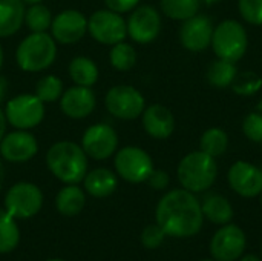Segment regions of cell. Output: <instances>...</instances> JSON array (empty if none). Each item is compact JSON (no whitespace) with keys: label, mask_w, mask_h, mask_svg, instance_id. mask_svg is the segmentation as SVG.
Here are the masks:
<instances>
[{"label":"cell","mask_w":262,"mask_h":261,"mask_svg":"<svg viewBox=\"0 0 262 261\" xmlns=\"http://www.w3.org/2000/svg\"><path fill=\"white\" fill-rule=\"evenodd\" d=\"M157 225L169 237L187 238L196 235L204 222L200 200L187 189L167 192L157 205Z\"/></svg>","instance_id":"cell-1"},{"label":"cell","mask_w":262,"mask_h":261,"mask_svg":"<svg viewBox=\"0 0 262 261\" xmlns=\"http://www.w3.org/2000/svg\"><path fill=\"white\" fill-rule=\"evenodd\" d=\"M46 166L60 182L77 185L88 174V155L74 142H57L46 152Z\"/></svg>","instance_id":"cell-2"},{"label":"cell","mask_w":262,"mask_h":261,"mask_svg":"<svg viewBox=\"0 0 262 261\" xmlns=\"http://www.w3.org/2000/svg\"><path fill=\"white\" fill-rule=\"evenodd\" d=\"M57 42L48 32H31L15 49L17 66L25 72H41L54 65Z\"/></svg>","instance_id":"cell-3"},{"label":"cell","mask_w":262,"mask_h":261,"mask_svg":"<svg viewBox=\"0 0 262 261\" xmlns=\"http://www.w3.org/2000/svg\"><path fill=\"white\" fill-rule=\"evenodd\" d=\"M181 186L193 194L210 189L218 177V165L213 157L203 151H195L184 155L177 169Z\"/></svg>","instance_id":"cell-4"},{"label":"cell","mask_w":262,"mask_h":261,"mask_svg":"<svg viewBox=\"0 0 262 261\" xmlns=\"http://www.w3.org/2000/svg\"><path fill=\"white\" fill-rule=\"evenodd\" d=\"M247 46V31L238 20H223L215 26L212 35V48L218 58L236 63L244 57Z\"/></svg>","instance_id":"cell-5"},{"label":"cell","mask_w":262,"mask_h":261,"mask_svg":"<svg viewBox=\"0 0 262 261\" xmlns=\"http://www.w3.org/2000/svg\"><path fill=\"white\" fill-rule=\"evenodd\" d=\"M5 115L12 128L29 131L43 122L45 103L35 94H18L8 100Z\"/></svg>","instance_id":"cell-6"},{"label":"cell","mask_w":262,"mask_h":261,"mask_svg":"<svg viewBox=\"0 0 262 261\" xmlns=\"http://www.w3.org/2000/svg\"><path fill=\"white\" fill-rule=\"evenodd\" d=\"M104 106L107 112L120 120H135L141 117L146 109L144 95L130 85H117L112 86L106 97Z\"/></svg>","instance_id":"cell-7"},{"label":"cell","mask_w":262,"mask_h":261,"mask_svg":"<svg viewBox=\"0 0 262 261\" xmlns=\"http://www.w3.org/2000/svg\"><path fill=\"white\" fill-rule=\"evenodd\" d=\"M114 166L117 174L129 183L147 182L149 175L155 169L152 157L138 146H124L118 149Z\"/></svg>","instance_id":"cell-8"},{"label":"cell","mask_w":262,"mask_h":261,"mask_svg":"<svg viewBox=\"0 0 262 261\" xmlns=\"http://www.w3.org/2000/svg\"><path fill=\"white\" fill-rule=\"evenodd\" d=\"M88 32L95 42L112 46L127 37V23L115 11L98 9L88 18Z\"/></svg>","instance_id":"cell-9"},{"label":"cell","mask_w":262,"mask_h":261,"mask_svg":"<svg viewBox=\"0 0 262 261\" xmlns=\"http://www.w3.org/2000/svg\"><path fill=\"white\" fill-rule=\"evenodd\" d=\"M43 206V194L34 183H15L5 195V211L14 218L26 220L34 217Z\"/></svg>","instance_id":"cell-10"},{"label":"cell","mask_w":262,"mask_h":261,"mask_svg":"<svg viewBox=\"0 0 262 261\" xmlns=\"http://www.w3.org/2000/svg\"><path fill=\"white\" fill-rule=\"evenodd\" d=\"M247 246L244 231L236 225H223L210 240V255L216 261H236Z\"/></svg>","instance_id":"cell-11"},{"label":"cell","mask_w":262,"mask_h":261,"mask_svg":"<svg viewBox=\"0 0 262 261\" xmlns=\"http://www.w3.org/2000/svg\"><path fill=\"white\" fill-rule=\"evenodd\" d=\"M80 146L88 157L94 160H107L118 149V134L111 125L97 123L84 131Z\"/></svg>","instance_id":"cell-12"},{"label":"cell","mask_w":262,"mask_h":261,"mask_svg":"<svg viewBox=\"0 0 262 261\" xmlns=\"http://www.w3.org/2000/svg\"><path fill=\"white\" fill-rule=\"evenodd\" d=\"M127 23V35L140 45L152 43L161 31V15L150 5L137 6L130 11Z\"/></svg>","instance_id":"cell-13"},{"label":"cell","mask_w":262,"mask_h":261,"mask_svg":"<svg viewBox=\"0 0 262 261\" xmlns=\"http://www.w3.org/2000/svg\"><path fill=\"white\" fill-rule=\"evenodd\" d=\"M88 32V18L77 9H64L58 12L51 23V35L57 43H78Z\"/></svg>","instance_id":"cell-14"},{"label":"cell","mask_w":262,"mask_h":261,"mask_svg":"<svg viewBox=\"0 0 262 261\" xmlns=\"http://www.w3.org/2000/svg\"><path fill=\"white\" fill-rule=\"evenodd\" d=\"M38 152V142L29 131L15 129L0 142V155L9 163H26Z\"/></svg>","instance_id":"cell-15"},{"label":"cell","mask_w":262,"mask_h":261,"mask_svg":"<svg viewBox=\"0 0 262 261\" xmlns=\"http://www.w3.org/2000/svg\"><path fill=\"white\" fill-rule=\"evenodd\" d=\"M213 23L207 15L196 14L183 22L180 28L181 45L190 52L206 51L212 45Z\"/></svg>","instance_id":"cell-16"},{"label":"cell","mask_w":262,"mask_h":261,"mask_svg":"<svg viewBox=\"0 0 262 261\" xmlns=\"http://www.w3.org/2000/svg\"><path fill=\"white\" fill-rule=\"evenodd\" d=\"M230 188L244 198L259 197L262 192V171L244 160L233 163L227 174Z\"/></svg>","instance_id":"cell-17"},{"label":"cell","mask_w":262,"mask_h":261,"mask_svg":"<svg viewBox=\"0 0 262 261\" xmlns=\"http://www.w3.org/2000/svg\"><path fill=\"white\" fill-rule=\"evenodd\" d=\"M58 102L61 112L74 120L89 117L97 106V97L92 88L80 85H74L64 89Z\"/></svg>","instance_id":"cell-18"},{"label":"cell","mask_w":262,"mask_h":261,"mask_svg":"<svg viewBox=\"0 0 262 261\" xmlns=\"http://www.w3.org/2000/svg\"><path fill=\"white\" fill-rule=\"evenodd\" d=\"M146 134L155 140H166L175 131V117L164 105H150L141 114Z\"/></svg>","instance_id":"cell-19"},{"label":"cell","mask_w":262,"mask_h":261,"mask_svg":"<svg viewBox=\"0 0 262 261\" xmlns=\"http://www.w3.org/2000/svg\"><path fill=\"white\" fill-rule=\"evenodd\" d=\"M84 189L95 198H106L112 195L118 186L117 175L107 168H97L88 172L83 178Z\"/></svg>","instance_id":"cell-20"},{"label":"cell","mask_w":262,"mask_h":261,"mask_svg":"<svg viewBox=\"0 0 262 261\" xmlns=\"http://www.w3.org/2000/svg\"><path fill=\"white\" fill-rule=\"evenodd\" d=\"M25 11L21 0H0V38L20 31L25 23Z\"/></svg>","instance_id":"cell-21"},{"label":"cell","mask_w":262,"mask_h":261,"mask_svg":"<svg viewBox=\"0 0 262 261\" xmlns=\"http://www.w3.org/2000/svg\"><path fill=\"white\" fill-rule=\"evenodd\" d=\"M201 209H203V215L206 220H209L213 225H227L233 220V208L230 205V202L220 195V194H210L204 198V202L201 203Z\"/></svg>","instance_id":"cell-22"},{"label":"cell","mask_w":262,"mask_h":261,"mask_svg":"<svg viewBox=\"0 0 262 261\" xmlns=\"http://www.w3.org/2000/svg\"><path fill=\"white\" fill-rule=\"evenodd\" d=\"M86 205V195L77 185H68L58 191L55 197V208L64 217L78 215Z\"/></svg>","instance_id":"cell-23"},{"label":"cell","mask_w":262,"mask_h":261,"mask_svg":"<svg viewBox=\"0 0 262 261\" xmlns=\"http://www.w3.org/2000/svg\"><path fill=\"white\" fill-rule=\"evenodd\" d=\"M68 72L74 85L89 86V88H92L98 82V77H100L97 63L92 58L84 57V55L74 57L69 63Z\"/></svg>","instance_id":"cell-24"},{"label":"cell","mask_w":262,"mask_h":261,"mask_svg":"<svg viewBox=\"0 0 262 261\" xmlns=\"http://www.w3.org/2000/svg\"><path fill=\"white\" fill-rule=\"evenodd\" d=\"M236 74H238V68L235 63L223 60V58H216V60L210 62L206 77H207V82L210 86L224 89L227 86H232Z\"/></svg>","instance_id":"cell-25"},{"label":"cell","mask_w":262,"mask_h":261,"mask_svg":"<svg viewBox=\"0 0 262 261\" xmlns=\"http://www.w3.org/2000/svg\"><path fill=\"white\" fill-rule=\"evenodd\" d=\"M229 148V135L221 128L207 129L200 138V151L216 158L223 155Z\"/></svg>","instance_id":"cell-26"},{"label":"cell","mask_w":262,"mask_h":261,"mask_svg":"<svg viewBox=\"0 0 262 261\" xmlns=\"http://www.w3.org/2000/svg\"><path fill=\"white\" fill-rule=\"evenodd\" d=\"M160 6L166 17L184 22L198 14L201 0H161Z\"/></svg>","instance_id":"cell-27"},{"label":"cell","mask_w":262,"mask_h":261,"mask_svg":"<svg viewBox=\"0 0 262 261\" xmlns=\"http://www.w3.org/2000/svg\"><path fill=\"white\" fill-rule=\"evenodd\" d=\"M20 242V231L15 218L5 209H0V254L11 252Z\"/></svg>","instance_id":"cell-28"},{"label":"cell","mask_w":262,"mask_h":261,"mask_svg":"<svg viewBox=\"0 0 262 261\" xmlns=\"http://www.w3.org/2000/svg\"><path fill=\"white\" fill-rule=\"evenodd\" d=\"M52 18L51 9L43 3L31 5L25 11V23L31 32H48V29H51Z\"/></svg>","instance_id":"cell-29"},{"label":"cell","mask_w":262,"mask_h":261,"mask_svg":"<svg viewBox=\"0 0 262 261\" xmlns=\"http://www.w3.org/2000/svg\"><path fill=\"white\" fill-rule=\"evenodd\" d=\"M109 62L114 69L126 72L130 71L137 63V51L130 43H126L124 40L120 43L112 45L109 52Z\"/></svg>","instance_id":"cell-30"},{"label":"cell","mask_w":262,"mask_h":261,"mask_svg":"<svg viewBox=\"0 0 262 261\" xmlns=\"http://www.w3.org/2000/svg\"><path fill=\"white\" fill-rule=\"evenodd\" d=\"M64 91L63 82L57 75H43L35 83V95L46 105V103H55L60 100L61 94Z\"/></svg>","instance_id":"cell-31"},{"label":"cell","mask_w":262,"mask_h":261,"mask_svg":"<svg viewBox=\"0 0 262 261\" xmlns=\"http://www.w3.org/2000/svg\"><path fill=\"white\" fill-rule=\"evenodd\" d=\"M232 86L233 91L239 95H252L259 91L262 80L255 72H243V74H236Z\"/></svg>","instance_id":"cell-32"},{"label":"cell","mask_w":262,"mask_h":261,"mask_svg":"<svg viewBox=\"0 0 262 261\" xmlns=\"http://www.w3.org/2000/svg\"><path fill=\"white\" fill-rule=\"evenodd\" d=\"M238 9L243 18L255 26L262 25V0H239Z\"/></svg>","instance_id":"cell-33"},{"label":"cell","mask_w":262,"mask_h":261,"mask_svg":"<svg viewBox=\"0 0 262 261\" xmlns=\"http://www.w3.org/2000/svg\"><path fill=\"white\" fill-rule=\"evenodd\" d=\"M243 132L250 142L262 143V114L250 112L246 115L243 122Z\"/></svg>","instance_id":"cell-34"},{"label":"cell","mask_w":262,"mask_h":261,"mask_svg":"<svg viewBox=\"0 0 262 261\" xmlns=\"http://www.w3.org/2000/svg\"><path fill=\"white\" fill-rule=\"evenodd\" d=\"M164 238H166V232L157 223L146 226L141 232V243L147 249H157L158 246L163 245Z\"/></svg>","instance_id":"cell-35"},{"label":"cell","mask_w":262,"mask_h":261,"mask_svg":"<svg viewBox=\"0 0 262 261\" xmlns=\"http://www.w3.org/2000/svg\"><path fill=\"white\" fill-rule=\"evenodd\" d=\"M147 183L155 191H164L169 186V183H170V177L163 169H154L152 174L147 178Z\"/></svg>","instance_id":"cell-36"},{"label":"cell","mask_w":262,"mask_h":261,"mask_svg":"<svg viewBox=\"0 0 262 261\" xmlns=\"http://www.w3.org/2000/svg\"><path fill=\"white\" fill-rule=\"evenodd\" d=\"M138 3L140 0H104L106 8L118 14H126L134 11L138 6Z\"/></svg>","instance_id":"cell-37"},{"label":"cell","mask_w":262,"mask_h":261,"mask_svg":"<svg viewBox=\"0 0 262 261\" xmlns=\"http://www.w3.org/2000/svg\"><path fill=\"white\" fill-rule=\"evenodd\" d=\"M6 126H8V120H6L5 111L0 108V142L5 137V134H6Z\"/></svg>","instance_id":"cell-38"},{"label":"cell","mask_w":262,"mask_h":261,"mask_svg":"<svg viewBox=\"0 0 262 261\" xmlns=\"http://www.w3.org/2000/svg\"><path fill=\"white\" fill-rule=\"evenodd\" d=\"M6 91H8V82L5 77L0 75V105L3 103V100L6 97Z\"/></svg>","instance_id":"cell-39"},{"label":"cell","mask_w":262,"mask_h":261,"mask_svg":"<svg viewBox=\"0 0 262 261\" xmlns=\"http://www.w3.org/2000/svg\"><path fill=\"white\" fill-rule=\"evenodd\" d=\"M239 261H262L258 255H255V254H243L241 255V258H239Z\"/></svg>","instance_id":"cell-40"},{"label":"cell","mask_w":262,"mask_h":261,"mask_svg":"<svg viewBox=\"0 0 262 261\" xmlns=\"http://www.w3.org/2000/svg\"><path fill=\"white\" fill-rule=\"evenodd\" d=\"M25 5H28V6H31V5H37V3H43L45 0H21Z\"/></svg>","instance_id":"cell-41"},{"label":"cell","mask_w":262,"mask_h":261,"mask_svg":"<svg viewBox=\"0 0 262 261\" xmlns=\"http://www.w3.org/2000/svg\"><path fill=\"white\" fill-rule=\"evenodd\" d=\"M3 178H5V169H3V165L0 162V189H2V185H3Z\"/></svg>","instance_id":"cell-42"},{"label":"cell","mask_w":262,"mask_h":261,"mask_svg":"<svg viewBox=\"0 0 262 261\" xmlns=\"http://www.w3.org/2000/svg\"><path fill=\"white\" fill-rule=\"evenodd\" d=\"M3 60H5V54H3V48H2V45H0V71H2V68H3Z\"/></svg>","instance_id":"cell-43"},{"label":"cell","mask_w":262,"mask_h":261,"mask_svg":"<svg viewBox=\"0 0 262 261\" xmlns=\"http://www.w3.org/2000/svg\"><path fill=\"white\" fill-rule=\"evenodd\" d=\"M201 2H204V3H207V5H213V3H220V2H223V0H201Z\"/></svg>","instance_id":"cell-44"},{"label":"cell","mask_w":262,"mask_h":261,"mask_svg":"<svg viewBox=\"0 0 262 261\" xmlns=\"http://www.w3.org/2000/svg\"><path fill=\"white\" fill-rule=\"evenodd\" d=\"M201 261H216V260H213V258H206V260H201Z\"/></svg>","instance_id":"cell-45"},{"label":"cell","mask_w":262,"mask_h":261,"mask_svg":"<svg viewBox=\"0 0 262 261\" xmlns=\"http://www.w3.org/2000/svg\"><path fill=\"white\" fill-rule=\"evenodd\" d=\"M48 261H64V260H58V258H54V260H48Z\"/></svg>","instance_id":"cell-46"},{"label":"cell","mask_w":262,"mask_h":261,"mask_svg":"<svg viewBox=\"0 0 262 261\" xmlns=\"http://www.w3.org/2000/svg\"><path fill=\"white\" fill-rule=\"evenodd\" d=\"M259 197H261V206H262V192H261V194H259Z\"/></svg>","instance_id":"cell-47"},{"label":"cell","mask_w":262,"mask_h":261,"mask_svg":"<svg viewBox=\"0 0 262 261\" xmlns=\"http://www.w3.org/2000/svg\"><path fill=\"white\" fill-rule=\"evenodd\" d=\"M261 254H262V249H261Z\"/></svg>","instance_id":"cell-48"}]
</instances>
